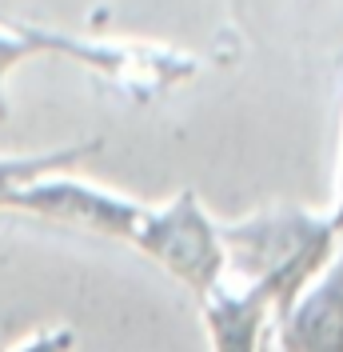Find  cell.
<instances>
[{"mask_svg":"<svg viewBox=\"0 0 343 352\" xmlns=\"http://www.w3.org/2000/svg\"><path fill=\"white\" fill-rule=\"evenodd\" d=\"M72 349H76V332L72 329H40L8 352H72Z\"/></svg>","mask_w":343,"mask_h":352,"instance_id":"9","label":"cell"},{"mask_svg":"<svg viewBox=\"0 0 343 352\" xmlns=\"http://www.w3.org/2000/svg\"><path fill=\"white\" fill-rule=\"evenodd\" d=\"M12 208L28 212V217L52 220V224L100 232V236H112V241H124V244H132L140 220L148 212L144 200L124 197V192L104 188V184H92V180H84V176H76V173L36 180L32 188H24L21 197H16Z\"/></svg>","mask_w":343,"mask_h":352,"instance_id":"4","label":"cell"},{"mask_svg":"<svg viewBox=\"0 0 343 352\" xmlns=\"http://www.w3.org/2000/svg\"><path fill=\"white\" fill-rule=\"evenodd\" d=\"M200 312H204V332L212 352H263L268 332L276 329L272 305L256 292L232 285L200 300Z\"/></svg>","mask_w":343,"mask_h":352,"instance_id":"6","label":"cell"},{"mask_svg":"<svg viewBox=\"0 0 343 352\" xmlns=\"http://www.w3.org/2000/svg\"><path fill=\"white\" fill-rule=\"evenodd\" d=\"M331 224L340 228V236H343V144H340V173H335V204H331Z\"/></svg>","mask_w":343,"mask_h":352,"instance_id":"10","label":"cell"},{"mask_svg":"<svg viewBox=\"0 0 343 352\" xmlns=\"http://www.w3.org/2000/svg\"><path fill=\"white\" fill-rule=\"evenodd\" d=\"M220 241L236 288H248L272 305V320H283L292 305L323 276L340 252V228L327 212H307L300 204L263 208L244 220L220 224Z\"/></svg>","mask_w":343,"mask_h":352,"instance_id":"1","label":"cell"},{"mask_svg":"<svg viewBox=\"0 0 343 352\" xmlns=\"http://www.w3.org/2000/svg\"><path fill=\"white\" fill-rule=\"evenodd\" d=\"M32 36L40 44V52H56L76 65L92 68L96 76H104L112 85H120L136 100L164 96L168 88L192 80L196 60L176 52V48H156V44H136V41H76L52 28H32Z\"/></svg>","mask_w":343,"mask_h":352,"instance_id":"3","label":"cell"},{"mask_svg":"<svg viewBox=\"0 0 343 352\" xmlns=\"http://www.w3.org/2000/svg\"><path fill=\"white\" fill-rule=\"evenodd\" d=\"M104 148L100 136L92 140H76V144H60V148H44V153H0V208H12L24 188H32L36 180L48 176L76 173L84 160Z\"/></svg>","mask_w":343,"mask_h":352,"instance_id":"7","label":"cell"},{"mask_svg":"<svg viewBox=\"0 0 343 352\" xmlns=\"http://www.w3.org/2000/svg\"><path fill=\"white\" fill-rule=\"evenodd\" d=\"M132 248L144 252L156 268H164L196 300H208L228 285V256L220 241V220L204 208L192 188H180L172 200L144 212Z\"/></svg>","mask_w":343,"mask_h":352,"instance_id":"2","label":"cell"},{"mask_svg":"<svg viewBox=\"0 0 343 352\" xmlns=\"http://www.w3.org/2000/svg\"><path fill=\"white\" fill-rule=\"evenodd\" d=\"M32 56H40L32 24H0V120H8V76Z\"/></svg>","mask_w":343,"mask_h":352,"instance_id":"8","label":"cell"},{"mask_svg":"<svg viewBox=\"0 0 343 352\" xmlns=\"http://www.w3.org/2000/svg\"><path fill=\"white\" fill-rule=\"evenodd\" d=\"M279 352H343V244L323 276L276 324Z\"/></svg>","mask_w":343,"mask_h":352,"instance_id":"5","label":"cell"}]
</instances>
